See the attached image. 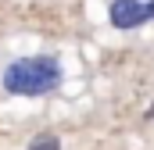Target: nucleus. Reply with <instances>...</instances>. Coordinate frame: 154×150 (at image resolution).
Returning <instances> with one entry per match:
<instances>
[{"instance_id": "1", "label": "nucleus", "mask_w": 154, "mask_h": 150, "mask_svg": "<svg viewBox=\"0 0 154 150\" xmlns=\"http://www.w3.org/2000/svg\"><path fill=\"white\" fill-rule=\"evenodd\" d=\"M65 82V64L54 54H22L0 68V89L7 97H47Z\"/></svg>"}, {"instance_id": "2", "label": "nucleus", "mask_w": 154, "mask_h": 150, "mask_svg": "<svg viewBox=\"0 0 154 150\" xmlns=\"http://www.w3.org/2000/svg\"><path fill=\"white\" fill-rule=\"evenodd\" d=\"M154 22V0H111L108 4V25L118 32H136Z\"/></svg>"}, {"instance_id": "3", "label": "nucleus", "mask_w": 154, "mask_h": 150, "mask_svg": "<svg viewBox=\"0 0 154 150\" xmlns=\"http://www.w3.org/2000/svg\"><path fill=\"white\" fill-rule=\"evenodd\" d=\"M25 150H61V140H57L54 132H36Z\"/></svg>"}]
</instances>
